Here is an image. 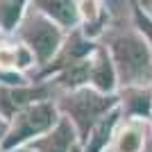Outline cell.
Here are the masks:
<instances>
[{
  "label": "cell",
  "mask_w": 152,
  "mask_h": 152,
  "mask_svg": "<svg viewBox=\"0 0 152 152\" xmlns=\"http://www.w3.org/2000/svg\"><path fill=\"white\" fill-rule=\"evenodd\" d=\"M34 9L45 14L48 18H52L59 27L64 30H77L82 18H80V7L77 0H32L30 2Z\"/></svg>",
  "instance_id": "30bf717a"
},
{
  "label": "cell",
  "mask_w": 152,
  "mask_h": 152,
  "mask_svg": "<svg viewBox=\"0 0 152 152\" xmlns=\"http://www.w3.org/2000/svg\"><path fill=\"white\" fill-rule=\"evenodd\" d=\"M121 123H123V111H121V107H118V109H114L111 114H107L91 129L89 139L82 143L84 152H109Z\"/></svg>",
  "instance_id": "8fae6325"
},
{
  "label": "cell",
  "mask_w": 152,
  "mask_h": 152,
  "mask_svg": "<svg viewBox=\"0 0 152 152\" xmlns=\"http://www.w3.org/2000/svg\"><path fill=\"white\" fill-rule=\"evenodd\" d=\"M132 14H134V23L136 30L148 39V43L152 45V16L139 5V0H132Z\"/></svg>",
  "instance_id": "5bb4252c"
},
{
  "label": "cell",
  "mask_w": 152,
  "mask_h": 152,
  "mask_svg": "<svg viewBox=\"0 0 152 152\" xmlns=\"http://www.w3.org/2000/svg\"><path fill=\"white\" fill-rule=\"evenodd\" d=\"M89 86L100 91V93H107V95H114L121 91L118 70H116V64L111 59V52H109L107 45H98V50L91 57V82H89Z\"/></svg>",
  "instance_id": "8992f818"
},
{
  "label": "cell",
  "mask_w": 152,
  "mask_h": 152,
  "mask_svg": "<svg viewBox=\"0 0 152 152\" xmlns=\"http://www.w3.org/2000/svg\"><path fill=\"white\" fill-rule=\"evenodd\" d=\"M9 152H37L34 148H30V145H20V148H16V150H9Z\"/></svg>",
  "instance_id": "2e32d148"
},
{
  "label": "cell",
  "mask_w": 152,
  "mask_h": 152,
  "mask_svg": "<svg viewBox=\"0 0 152 152\" xmlns=\"http://www.w3.org/2000/svg\"><path fill=\"white\" fill-rule=\"evenodd\" d=\"M16 34H18L20 43H25L27 48L34 52V57H37L41 68H45L52 59L57 57L59 50H61V45H64V41H66L64 27H59L52 18H48L45 14H41L32 5H30V9H27L23 23L18 25Z\"/></svg>",
  "instance_id": "277c9868"
},
{
  "label": "cell",
  "mask_w": 152,
  "mask_h": 152,
  "mask_svg": "<svg viewBox=\"0 0 152 152\" xmlns=\"http://www.w3.org/2000/svg\"><path fill=\"white\" fill-rule=\"evenodd\" d=\"M0 152H7V150H5V145H2V141H0Z\"/></svg>",
  "instance_id": "ffe728a7"
},
{
  "label": "cell",
  "mask_w": 152,
  "mask_h": 152,
  "mask_svg": "<svg viewBox=\"0 0 152 152\" xmlns=\"http://www.w3.org/2000/svg\"><path fill=\"white\" fill-rule=\"evenodd\" d=\"M123 86L152 82V45L139 30L121 32L107 43Z\"/></svg>",
  "instance_id": "7a4b0ae2"
},
{
  "label": "cell",
  "mask_w": 152,
  "mask_h": 152,
  "mask_svg": "<svg viewBox=\"0 0 152 152\" xmlns=\"http://www.w3.org/2000/svg\"><path fill=\"white\" fill-rule=\"evenodd\" d=\"M148 145H150V121L123 118L109 152H145Z\"/></svg>",
  "instance_id": "ba28073f"
},
{
  "label": "cell",
  "mask_w": 152,
  "mask_h": 152,
  "mask_svg": "<svg viewBox=\"0 0 152 152\" xmlns=\"http://www.w3.org/2000/svg\"><path fill=\"white\" fill-rule=\"evenodd\" d=\"M5 132H7V123L2 121V118H0V139L5 136Z\"/></svg>",
  "instance_id": "e0dca14e"
},
{
  "label": "cell",
  "mask_w": 152,
  "mask_h": 152,
  "mask_svg": "<svg viewBox=\"0 0 152 152\" xmlns=\"http://www.w3.org/2000/svg\"><path fill=\"white\" fill-rule=\"evenodd\" d=\"M91 57L82 59L77 64H70L68 68L59 70L55 77H50V82L57 86V91L66 93V91H77V89L89 86V82H91Z\"/></svg>",
  "instance_id": "7c38bea8"
},
{
  "label": "cell",
  "mask_w": 152,
  "mask_h": 152,
  "mask_svg": "<svg viewBox=\"0 0 152 152\" xmlns=\"http://www.w3.org/2000/svg\"><path fill=\"white\" fill-rule=\"evenodd\" d=\"M150 150H152V118H150Z\"/></svg>",
  "instance_id": "d6986e66"
},
{
  "label": "cell",
  "mask_w": 152,
  "mask_h": 152,
  "mask_svg": "<svg viewBox=\"0 0 152 152\" xmlns=\"http://www.w3.org/2000/svg\"><path fill=\"white\" fill-rule=\"evenodd\" d=\"M57 107L61 111V116H66L75 125L80 143H84L89 139L91 129L104 116L121 107V95L118 93L107 95V93H100V91L91 89V86H84V89H77V91L59 93Z\"/></svg>",
  "instance_id": "6da1fadb"
},
{
  "label": "cell",
  "mask_w": 152,
  "mask_h": 152,
  "mask_svg": "<svg viewBox=\"0 0 152 152\" xmlns=\"http://www.w3.org/2000/svg\"><path fill=\"white\" fill-rule=\"evenodd\" d=\"M57 86L45 80V82H27L18 84V86H5L0 84V118L9 125L16 114H20L23 109H27L30 104L43 100H57Z\"/></svg>",
  "instance_id": "5b68a950"
},
{
  "label": "cell",
  "mask_w": 152,
  "mask_h": 152,
  "mask_svg": "<svg viewBox=\"0 0 152 152\" xmlns=\"http://www.w3.org/2000/svg\"><path fill=\"white\" fill-rule=\"evenodd\" d=\"M139 5L143 7V9H145L150 16H152V0H139Z\"/></svg>",
  "instance_id": "9a60e30c"
},
{
  "label": "cell",
  "mask_w": 152,
  "mask_h": 152,
  "mask_svg": "<svg viewBox=\"0 0 152 152\" xmlns=\"http://www.w3.org/2000/svg\"><path fill=\"white\" fill-rule=\"evenodd\" d=\"M73 152H84V148H82V143H77L75 148H73Z\"/></svg>",
  "instance_id": "ac0fdd59"
},
{
  "label": "cell",
  "mask_w": 152,
  "mask_h": 152,
  "mask_svg": "<svg viewBox=\"0 0 152 152\" xmlns=\"http://www.w3.org/2000/svg\"><path fill=\"white\" fill-rule=\"evenodd\" d=\"M121 95V111L127 121H150L152 118V82L136 84V86H123Z\"/></svg>",
  "instance_id": "52a82bcc"
},
{
  "label": "cell",
  "mask_w": 152,
  "mask_h": 152,
  "mask_svg": "<svg viewBox=\"0 0 152 152\" xmlns=\"http://www.w3.org/2000/svg\"><path fill=\"white\" fill-rule=\"evenodd\" d=\"M32 0H0V32L12 34L23 23Z\"/></svg>",
  "instance_id": "4fadbf2b"
},
{
  "label": "cell",
  "mask_w": 152,
  "mask_h": 152,
  "mask_svg": "<svg viewBox=\"0 0 152 152\" xmlns=\"http://www.w3.org/2000/svg\"><path fill=\"white\" fill-rule=\"evenodd\" d=\"M61 121V111L57 107V100H43L37 104H30L16 114L7 125V132L2 136V145L5 150H16L20 145H30L32 141L41 139L50 132L52 127Z\"/></svg>",
  "instance_id": "3957f363"
},
{
  "label": "cell",
  "mask_w": 152,
  "mask_h": 152,
  "mask_svg": "<svg viewBox=\"0 0 152 152\" xmlns=\"http://www.w3.org/2000/svg\"><path fill=\"white\" fill-rule=\"evenodd\" d=\"M77 143H80V136H77L75 125L66 116H61V121L52 127L45 136L32 141L30 148H34L37 152H73V148Z\"/></svg>",
  "instance_id": "9c48e42d"
}]
</instances>
